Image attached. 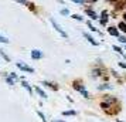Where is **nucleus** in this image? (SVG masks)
Instances as JSON below:
<instances>
[{
	"label": "nucleus",
	"mask_w": 126,
	"mask_h": 122,
	"mask_svg": "<svg viewBox=\"0 0 126 122\" xmlns=\"http://www.w3.org/2000/svg\"><path fill=\"white\" fill-rule=\"evenodd\" d=\"M0 54L3 55V58H4L6 61H10V57H9V55H6V52H4V50H0Z\"/></svg>",
	"instance_id": "6ab92c4d"
},
{
	"label": "nucleus",
	"mask_w": 126,
	"mask_h": 122,
	"mask_svg": "<svg viewBox=\"0 0 126 122\" xmlns=\"http://www.w3.org/2000/svg\"><path fill=\"white\" fill-rule=\"evenodd\" d=\"M125 50H126V47H125Z\"/></svg>",
	"instance_id": "2f4dec72"
},
{
	"label": "nucleus",
	"mask_w": 126,
	"mask_h": 122,
	"mask_svg": "<svg viewBox=\"0 0 126 122\" xmlns=\"http://www.w3.org/2000/svg\"><path fill=\"white\" fill-rule=\"evenodd\" d=\"M113 104H118V99L112 98L109 95H105V99L101 102V108L105 109L106 112H109V108H113Z\"/></svg>",
	"instance_id": "f257e3e1"
},
{
	"label": "nucleus",
	"mask_w": 126,
	"mask_h": 122,
	"mask_svg": "<svg viewBox=\"0 0 126 122\" xmlns=\"http://www.w3.org/2000/svg\"><path fill=\"white\" fill-rule=\"evenodd\" d=\"M71 17L74 18V20H78V21H82V17H81L79 14H72Z\"/></svg>",
	"instance_id": "5701e85b"
},
{
	"label": "nucleus",
	"mask_w": 126,
	"mask_h": 122,
	"mask_svg": "<svg viewBox=\"0 0 126 122\" xmlns=\"http://www.w3.org/2000/svg\"><path fill=\"white\" fill-rule=\"evenodd\" d=\"M27 4H29V9H30V10H34V12H35V6H34V3H27Z\"/></svg>",
	"instance_id": "a878e982"
},
{
	"label": "nucleus",
	"mask_w": 126,
	"mask_h": 122,
	"mask_svg": "<svg viewBox=\"0 0 126 122\" xmlns=\"http://www.w3.org/2000/svg\"><path fill=\"white\" fill-rule=\"evenodd\" d=\"M16 67H17V68H20V70L26 71V72H34V68H33V67H30V65H27V64H24L23 61H18V63H16Z\"/></svg>",
	"instance_id": "20e7f679"
},
{
	"label": "nucleus",
	"mask_w": 126,
	"mask_h": 122,
	"mask_svg": "<svg viewBox=\"0 0 126 122\" xmlns=\"http://www.w3.org/2000/svg\"><path fill=\"white\" fill-rule=\"evenodd\" d=\"M125 60H126V54H125Z\"/></svg>",
	"instance_id": "7c9ffc66"
},
{
	"label": "nucleus",
	"mask_w": 126,
	"mask_h": 122,
	"mask_svg": "<svg viewBox=\"0 0 126 122\" xmlns=\"http://www.w3.org/2000/svg\"><path fill=\"white\" fill-rule=\"evenodd\" d=\"M63 115H65V116H67V115H77V112H75V111H72V109H71V111H64Z\"/></svg>",
	"instance_id": "a211bd4d"
},
{
	"label": "nucleus",
	"mask_w": 126,
	"mask_h": 122,
	"mask_svg": "<svg viewBox=\"0 0 126 122\" xmlns=\"http://www.w3.org/2000/svg\"><path fill=\"white\" fill-rule=\"evenodd\" d=\"M3 77H4V80H6V82L9 84V85H14V80H13L12 77H10V74L4 72V74H3Z\"/></svg>",
	"instance_id": "9b49d317"
},
{
	"label": "nucleus",
	"mask_w": 126,
	"mask_h": 122,
	"mask_svg": "<svg viewBox=\"0 0 126 122\" xmlns=\"http://www.w3.org/2000/svg\"><path fill=\"white\" fill-rule=\"evenodd\" d=\"M108 33L113 37H119V29L118 27H108Z\"/></svg>",
	"instance_id": "0eeeda50"
},
{
	"label": "nucleus",
	"mask_w": 126,
	"mask_h": 122,
	"mask_svg": "<svg viewBox=\"0 0 126 122\" xmlns=\"http://www.w3.org/2000/svg\"><path fill=\"white\" fill-rule=\"evenodd\" d=\"M101 17H102V18H101V20H99V21H101V24H102V26H105V24H106V23H108V10H103V12H102V14H101Z\"/></svg>",
	"instance_id": "423d86ee"
},
{
	"label": "nucleus",
	"mask_w": 126,
	"mask_h": 122,
	"mask_svg": "<svg viewBox=\"0 0 126 122\" xmlns=\"http://www.w3.org/2000/svg\"><path fill=\"white\" fill-rule=\"evenodd\" d=\"M0 43H3V44H9V43H10V40H9L7 37H4V35L0 34Z\"/></svg>",
	"instance_id": "f3484780"
},
{
	"label": "nucleus",
	"mask_w": 126,
	"mask_h": 122,
	"mask_svg": "<svg viewBox=\"0 0 126 122\" xmlns=\"http://www.w3.org/2000/svg\"><path fill=\"white\" fill-rule=\"evenodd\" d=\"M113 50H115L116 52H119V54H123V50H122L120 47H118V46H113Z\"/></svg>",
	"instance_id": "b1692460"
},
{
	"label": "nucleus",
	"mask_w": 126,
	"mask_h": 122,
	"mask_svg": "<svg viewBox=\"0 0 126 122\" xmlns=\"http://www.w3.org/2000/svg\"><path fill=\"white\" fill-rule=\"evenodd\" d=\"M118 29H119L120 31H123V33H126V23H125V21H120V23L118 24Z\"/></svg>",
	"instance_id": "2eb2a0df"
},
{
	"label": "nucleus",
	"mask_w": 126,
	"mask_h": 122,
	"mask_svg": "<svg viewBox=\"0 0 126 122\" xmlns=\"http://www.w3.org/2000/svg\"><path fill=\"white\" fill-rule=\"evenodd\" d=\"M85 13H86V16H89V17H91L92 20H96V18H98V14H96L95 12H94V10H91V9H86Z\"/></svg>",
	"instance_id": "1a4fd4ad"
},
{
	"label": "nucleus",
	"mask_w": 126,
	"mask_h": 122,
	"mask_svg": "<svg viewBox=\"0 0 126 122\" xmlns=\"http://www.w3.org/2000/svg\"><path fill=\"white\" fill-rule=\"evenodd\" d=\"M123 21H125V23H126V13H125V14H123Z\"/></svg>",
	"instance_id": "c756f323"
},
{
	"label": "nucleus",
	"mask_w": 126,
	"mask_h": 122,
	"mask_svg": "<svg viewBox=\"0 0 126 122\" xmlns=\"http://www.w3.org/2000/svg\"><path fill=\"white\" fill-rule=\"evenodd\" d=\"M119 67H122V68L126 70V63H119Z\"/></svg>",
	"instance_id": "cd10ccee"
},
{
	"label": "nucleus",
	"mask_w": 126,
	"mask_h": 122,
	"mask_svg": "<svg viewBox=\"0 0 126 122\" xmlns=\"http://www.w3.org/2000/svg\"><path fill=\"white\" fill-rule=\"evenodd\" d=\"M43 85H47L48 88H51V89H54V91H57V89H58V85H57V84L50 82V81H43Z\"/></svg>",
	"instance_id": "9d476101"
},
{
	"label": "nucleus",
	"mask_w": 126,
	"mask_h": 122,
	"mask_svg": "<svg viewBox=\"0 0 126 122\" xmlns=\"http://www.w3.org/2000/svg\"><path fill=\"white\" fill-rule=\"evenodd\" d=\"M84 37H85L86 40H88V43H91L92 46H98V41L95 40V38H94L92 35H89V34H88V33H84Z\"/></svg>",
	"instance_id": "6e6552de"
},
{
	"label": "nucleus",
	"mask_w": 126,
	"mask_h": 122,
	"mask_svg": "<svg viewBox=\"0 0 126 122\" xmlns=\"http://www.w3.org/2000/svg\"><path fill=\"white\" fill-rule=\"evenodd\" d=\"M60 13H61L63 16H68V14H69V10H68V9H61V10H60Z\"/></svg>",
	"instance_id": "412c9836"
},
{
	"label": "nucleus",
	"mask_w": 126,
	"mask_h": 122,
	"mask_svg": "<svg viewBox=\"0 0 126 122\" xmlns=\"http://www.w3.org/2000/svg\"><path fill=\"white\" fill-rule=\"evenodd\" d=\"M86 24H88V27L91 29V31H98V29H95V27L92 26V24H91V21H86Z\"/></svg>",
	"instance_id": "393cba45"
},
{
	"label": "nucleus",
	"mask_w": 126,
	"mask_h": 122,
	"mask_svg": "<svg viewBox=\"0 0 126 122\" xmlns=\"http://www.w3.org/2000/svg\"><path fill=\"white\" fill-rule=\"evenodd\" d=\"M37 115L40 116L41 119H43V122H47V119H46V115H44L43 112H40V111H37Z\"/></svg>",
	"instance_id": "aec40b11"
},
{
	"label": "nucleus",
	"mask_w": 126,
	"mask_h": 122,
	"mask_svg": "<svg viewBox=\"0 0 126 122\" xmlns=\"http://www.w3.org/2000/svg\"><path fill=\"white\" fill-rule=\"evenodd\" d=\"M118 40H119V43H122V44H126V37L125 35H119Z\"/></svg>",
	"instance_id": "4be33fe9"
},
{
	"label": "nucleus",
	"mask_w": 126,
	"mask_h": 122,
	"mask_svg": "<svg viewBox=\"0 0 126 122\" xmlns=\"http://www.w3.org/2000/svg\"><path fill=\"white\" fill-rule=\"evenodd\" d=\"M43 57H44V52L41 51V50H37V48L31 50V58L33 60H41Z\"/></svg>",
	"instance_id": "39448f33"
},
{
	"label": "nucleus",
	"mask_w": 126,
	"mask_h": 122,
	"mask_svg": "<svg viewBox=\"0 0 126 122\" xmlns=\"http://www.w3.org/2000/svg\"><path fill=\"white\" fill-rule=\"evenodd\" d=\"M112 85H109V84H102V85H99V87H98V89H99V91H103V89H112Z\"/></svg>",
	"instance_id": "4468645a"
},
{
	"label": "nucleus",
	"mask_w": 126,
	"mask_h": 122,
	"mask_svg": "<svg viewBox=\"0 0 126 122\" xmlns=\"http://www.w3.org/2000/svg\"><path fill=\"white\" fill-rule=\"evenodd\" d=\"M52 122H65V121H61V119H54Z\"/></svg>",
	"instance_id": "c85d7f7f"
},
{
	"label": "nucleus",
	"mask_w": 126,
	"mask_h": 122,
	"mask_svg": "<svg viewBox=\"0 0 126 122\" xmlns=\"http://www.w3.org/2000/svg\"><path fill=\"white\" fill-rule=\"evenodd\" d=\"M92 75H94V77L102 75V70H99V68H95V70H92Z\"/></svg>",
	"instance_id": "dca6fc26"
},
{
	"label": "nucleus",
	"mask_w": 126,
	"mask_h": 122,
	"mask_svg": "<svg viewBox=\"0 0 126 122\" xmlns=\"http://www.w3.org/2000/svg\"><path fill=\"white\" fill-rule=\"evenodd\" d=\"M74 3L75 4H84L85 1H82V0H74Z\"/></svg>",
	"instance_id": "bb28decb"
},
{
	"label": "nucleus",
	"mask_w": 126,
	"mask_h": 122,
	"mask_svg": "<svg viewBox=\"0 0 126 122\" xmlns=\"http://www.w3.org/2000/svg\"><path fill=\"white\" fill-rule=\"evenodd\" d=\"M72 87H74V89H77L78 92L82 94L85 98H89V94H88V91H86L85 87H84V85H82L79 81H74V82H72Z\"/></svg>",
	"instance_id": "f03ea898"
},
{
	"label": "nucleus",
	"mask_w": 126,
	"mask_h": 122,
	"mask_svg": "<svg viewBox=\"0 0 126 122\" xmlns=\"http://www.w3.org/2000/svg\"><path fill=\"white\" fill-rule=\"evenodd\" d=\"M21 85H23V87L26 88L27 91H29V94H33V88L30 87V84H29L27 81H23V82H21Z\"/></svg>",
	"instance_id": "ddd939ff"
},
{
	"label": "nucleus",
	"mask_w": 126,
	"mask_h": 122,
	"mask_svg": "<svg viewBox=\"0 0 126 122\" xmlns=\"http://www.w3.org/2000/svg\"><path fill=\"white\" fill-rule=\"evenodd\" d=\"M50 21H51L52 27H54V29L57 30L58 33H60V35H61V37H64V38H68V34H67V33H65V30H64L63 27H61V26H60V24H58L57 21H55V20H54V18H51V20H50Z\"/></svg>",
	"instance_id": "7ed1b4c3"
},
{
	"label": "nucleus",
	"mask_w": 126,
	"mask_h": 122,
	"mask_svg": "<svg viewBox=\"0 0 126 122\" xmlns=\"http://www.w3.org/2000/svg\"><path fill=\"white\" fill-rule=\"evenodd\" d=\"M34 91H35L37 94H38V95H40L41 98H47V94L44 92V91H43V89H41L40 87H38V85H37V87H34Z\"/></svg>",
	"instance_id": "f8f14e48"
}]
</instances>
